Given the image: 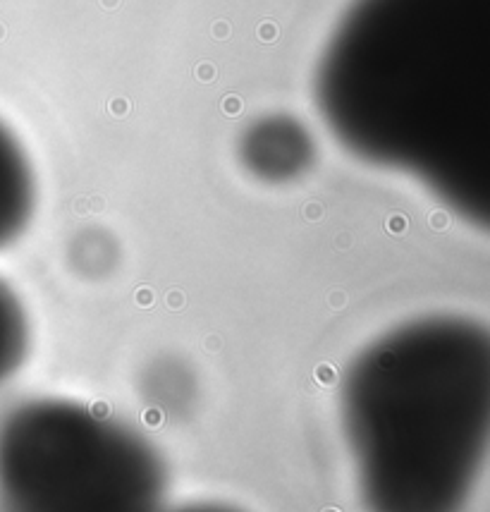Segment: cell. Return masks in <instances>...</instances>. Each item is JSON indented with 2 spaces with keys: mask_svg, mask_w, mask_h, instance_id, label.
<instances>
[{
  "mask_svg": "<svg viewBox=\"0 0 490 512\" xmlns=\"http://www.w3.org/2000/svg\"><path fill=\"white\" fill-rule=\"evenodd\" d=\"M32 328L17 292L0 280V383L17 374L29 355Z\"/></svg>",
  "mask_w": 490,
  "mask_h": 512,
  "instance_id": "8992f818",
  "label": "cell"
},
{
  "mask_svg": "<svg viewBox=\"0 0 490 512\" xmlns=\"http://www.w3.org/2000/svg\"><path fill=\"white\" fill-rule=\"evenodd\" d=\"M318 111L361 161L490 216V0H354L316 75Z\"/></svg>",
  "mask_w": 490,
  "mask_h": 512,
  "instance_id": "6da1fadb",
  "label": "cell"
},
{
  "mask_svg": "<svg viewBox=\"0 0 490 512\" xmlns=\"http://www.w3.org/2000/svg\"><path fill=\"white\" fill-rule=\"evenodd\" d=\"M161 512H242L240 508H232L225 503H189L180 508H163Z\"/></svg>",
  "mask_w": 490,
  "mask_h": 512,
  "instance_id": "52a82bcc",
  "label": "cell"
},
{
  "mask_svg": "<svg viewBox=\"0 0 490 512\" xmlns=\"http://www.w3.org/2000/svg\"><path fill=\"white\" fill-rule=\"evenodd\" d=\"M244 168L263 182H292L314 166L316 144L302 120L292 115H266L242 134Z\"/></svg>",
  "mask_w": 490,
  "mask_h": 512,
  "instance_id": "277c9868",
  "label": "cell"
},
{
  "mask_svg": "<svg viewBox=\"0 0 490 512\" xmlns=\"http://www.w3.org/2000/svg\"><path fill=\"white\" fill-rule=\"evenodd\" d=\"M342 429L366 512H464L490 443V333L428 314L352 359Z\"/></svg>",
  "mask_w": 490,
  "mask_h": 512,
  "instance_id": "7a4b0ae2",
  "label": "cell"
},
{
  "mask_svg": "<svg viewBox=\"0 0 490 512\" xmlns=\"http://www.w3.org/2000/svg\"><path fill=\"white\" fill-rule=\"evenodd\" d=\"M34 170L20 139L0 123V249L12 245L32 223Z\"/></svg>",
  "mask_w": 490,
  "mask_h": 512,
  "instance_id": "5b68a950",
  "label": "cell"
},
{
  "mask_svg": "<svg viewBox=\"0 0 490 512\" xmlns=\"http://www.w3.org/2000/svg\"><path fill=\"white\" fill-rule=\"evenodd\" d=\"M168 467L142 431L67 398L0 417V512H161Z\"/></svg>",
  "mask_w": 490,
  "mask_h": 512,
  "instance_id": "3957f363",
  "label": "cell"
}]
</instances>
